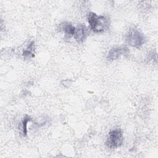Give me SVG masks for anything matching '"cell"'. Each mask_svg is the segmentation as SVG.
<instances>
[{"mask_svg": "<svg viewBox=\"0 0 158 158\" xmlns=\"http://www.w3.org/2000/svg\"><path fill=\"white\" fill-rule=\"evenodd\" d=\"M88 21L91 29L95 33L104 32L109 27V20L106 17L98 15L92 12L88 14Z\"/></svg>", "mask_w": 158, "mask_h": 158, "instance_id": "1", "label": "cell"}, {"mask_svg": "<svg viewBox=\"0 0 158 158\" xmlns=\"http://www.w3.org/2000/svg\"><path fill=\"white\" fill-rule=\"evenodd\" d=\"M125 40L129 45L138 48L145 43L146 39L144 35L139 30L131 28L125 35Z\"/></svg>", "mask_w": 158, "mask_h": 158, "instance_id": "2", "label": "cell"}, {"mask_svg": "<svg viewBox=\"0 0 158 158\" xmlns=\"http://www.w3.org/2000/svg\"><path fill=\"white\" fill-rule=\"evenodd\" d=\"M123 141L122 131L118 129L110 131L106 140V145L110 149H115L120 147Z\"/></svg>", "mask_w": 158, "mask_h": 158, "instance_id": "3", "label": "cell"}, {"mask_svg": "<svg viewBox=\"0 0 158 158\" xmlns=\"http://www.w3.org/2000/svg\"><path fill=\"white\" fill-rule=\"evenodd\" d=\"M128 52V49L125 46H117L112 48L108 52L106 59L108 60H114L120 56L126 54Z\"/></svg>", "mask_w": 158, "mask_h": 158, "instance_id": "4", "label": "cell"}, {"mask_svg": "<svg viewBox=\"0 0 158 158\" xmlns=\"http://www.w3.org/2000/svg\"><path fill=\"white\" fill-rule=\"evenodd\" d=\"M88 35V30L83 24H78L75 28L74 38L78 43H81L86 39Z\"/></svg>", "mask_w": 158, "mask_h": 158, "instance_id": "5", "label": "cell"}, {"mask_svg": "<svg viewBox=\"0 0 158 158\" xmlns=\"http://www.w3.org/2000/svg\"><path fill=\"white\" fill-rule=\"evenodd\" d=\"M59 29L64 32L66 36L71 37L74 35L75 27L69 22H64L59 25Z\"/></svg>", "mask_w": 158, "mask_h": 158, "instance_id": "6", "label": "cell"}, {"mask_svg": "<svg viewBox=\"0 0 158 158\" xmlns=\"http://www.w3.org/2000/svg\"><path fill=\"white\" fill-rule=\"evenodd\" d=\"M34 49V41L30 43V44L27 46L26 49L23 52V56L25 58H30L33 57L35 54H33Z\"/></svg>", "mask_w": 158, "mask_h": 158, "instance_id": "7", "label": "cell"}, {"mask_svg": "<svg viewBox=\"0 0 158 158\" xmlns=\"http://www.w3.org/2000/svg\"><path fill=\"white\" fill-rule=\"evenodd\" d=\"M31 119L30 117L26 115L22 121V132L24 136H25L27 133V123L31 121Z\"/></svg>", "mask_w": 158, "mask_h": 158, "instance_id": "8", "label": "cell"}]
</instances>
